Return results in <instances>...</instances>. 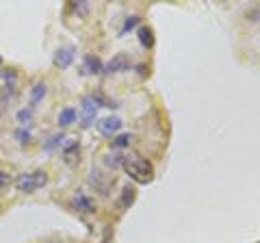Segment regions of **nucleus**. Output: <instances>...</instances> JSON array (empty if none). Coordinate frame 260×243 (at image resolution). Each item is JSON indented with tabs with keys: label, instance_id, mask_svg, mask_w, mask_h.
Segmentation results:
<instances>
[{
	"label": "nucleus",
	"instance_id": "f257e3e1",
	"mask_svg": "<svg viewBox=\"0 0 260 243\" xmlns=\"http://www.w3.org/2000/svg\"><path fill=\"white\" fill-rule=\"evenodd\" d=\"M121 167H124V172L133 178L135 183L139 185H148L152 178H154V167L148 159H143L139 155H133V157H124V163H121Z\"/></svg>",
	"mask_w": 260,
	"mask_h": 243
},
{
	"label": "nucleus",
	"instance_id": "f03ea898",
	"mask_svg": "<svg viewBox=\"0 0 260 243\" xmlns=\"http://www.w3.org/2000/svg\"><path fill=\"white\" fill-rule=\"evenodd\" d=\"M48 185V174L46 172H32V174H20L18 178H15V187H18V191L22 193H35L37 189H42Z\"/></svg>",
	"mask_w": 260,
	"mask_h": 243
},
{
	"label": "nucleus",
	"instance_id": "7ed1b4c3",
	"mask_svg": "<svg viewBox=\"0 0 260 243\" xmlns=\"http://www.w3.org/2000/svg\"><path fill=\"white\" fill-rule=\"evenodd\" d=\"M89 185H91L95 191H100L102 196H109L111 187L115 185V178H113V176H104L102 172H98V169H91V172H89Z\"/></svg>",
	"mask_w": 260,
	"mask_h": 243
},
{
	"label": "nucleus",
	"instance_id": "20e7f679",
	"mask_svg": "<svg viewBox=\"0 0 260 243\" xmlns=\"http://www.w3.org/2000/svg\"><path fill=\"white\" fill-rule=\"evenodd\" d=\"M100 109L95 104V98H93V94L91 96H83L80 98V119H83V126H91V122L95 119V111Z\"/></svg>",
	"mask_w": 260,
	"mask_h": 243
},
{
	"label": "nucleus",
	"instance_id": "39448f33",
	"mask_svg": "<svg viewBox=\"0 0 260 243\" xmlns=\"http://www.w3.org/2000/svg\"><path fill=\"white\" fill-rule=\"evenodd\" d=\"M98 133H100L102 137H113L115 133H119L121 131V119L119 117H115V115H109V117H102L100 122H98Z\"/></svg>",
	"mask_w": 260,
	"mask_h": 243
},
{
	"label": "nucleus",
	"instance_id": "423d86ee",
	"mask_svg": "<svg viewBox=\"0 0 260 243\" xmlns=\"http://www.w3.org/2000/svg\"><path fill=\"white\" fill-rule=\"evenodd\" d=\"M128 68H130V59L121 52L113 56L107 66H102V74H119V72H126Z\"/></svg>",
	"mask_w": 260,
	"mask_h": 243
},
{
	"label": "nucleus",
	"instance_id": "0eeeda50",
	"mask_svg": "<svg viewBox=\"0 0 260 243\" xmlns=\"http://www.w3.org/2000/svg\"><path fill=\"white\" fill-rule=\"evenodd\" d=\"M74 56H76L74 46H63V48H59V50H56V54H54V66L61 68V70H68L72 63H74Z\"/></svg>",
	"mask_w": 260,
	"mask_h": 243
},
{
	"label": "nucleus",
	"instance_id": "6e6552de",
	"mask_svg": "<svg viewBox=\"0 0 260 243\" xmlns=\"http://www.w3.org/2000/svg\"><path fill=\"white\" fill-rule=\"evenodd\" d=\"M61 152H63V159L68 165H76L78 155H80V143L76 139H65L61 143Z\"/></svg>",
	"mask_w": 260,
	"mask_h": 243
},
{
	"label": "nucleus",
	"instance_id": "1a4fd4ad",
	"mask_svg": "<svg viewBox=\"0 0 260 243\" xmlns=\"http://www.w3.org/2000/svg\"><path fill=\"white\" fill-rule=\"evenodd\" d=\"M72 204H74L76 210H80V213H87V215H91L95 213V202L87 196V193H76L74 200H72Z\"/></svg>",
	"mask_w": 260,
	"mask_h": 243
},
{
	"label": "nucleus",
	"instance_id": "9d476101",
	"mask_svg": "<svg viewBox=\"0 0 260 243\" xmlns=\"http://www.w3.org/2000/svg\"><path fill=\"white\" fill-rule=\"evenodd\" d=\"M83 72L85 74H100L102 72V61L95 54H85L83 56Z\"/></svg>",
	"mask_w": 260,
	"mask_h": 243
},
{
	"label": "nucleus",
	"instance_id": "9b49d317",
	"mask_svg": "<svg viewBox=\"0 0 260 243\" xmlns=\"http://www.w3.org/2000/svg\"><path fill=\"white\" fill-rule=\"evenodd\" d=\"M76 119H78V113H76L74 107H65V109L59 113V126H61V128L72 126Z\"/></svg>",
	"mask_w": 260,
	"mask_h": 243
},
{
	"label": "nucleus",
	"instance_id": "f8f14e48",
	"mask_svg": "<svg viewBox=\"0 0 260 243\" xmlns=\"http://www.w3.org/2000/svg\"><path fill=\"white\" fill-rule=\"evenodd\" d=\"M46 92H48V85L44 83V80L35 83V87L30 89V102H32V104L42 102V100H44V96H46Z\"/></svg>",
	"mask_w": 260,
	"mask_h": 243
},
{
	"label": "nucleus",
	"instance_id": "ddd939ff",
	"mask_svg": "<svg viewBox=\"0 0 260 243\" xmlns=\"http://www.w3.org/2000/svg\"><path fill=\"white\" fill-rule=\"evenodd\" d=\"M130 143H133V133H119V135L113 137V141H111V145H113V148H115V150L128 148Z\"/></svg>",
	"mask_w": 260,
	"mask_h": 243
},
{
	"label": "nucleus",
	"instance_id": "4468645a",
	"mask_svg": "<svg viewBox=\"0 0 260 243\" xmlns=\"http://www.w3.org/2000/svg\"><path fill=\"white\" fill-rule=\"evenodd\" d=\"M135 198H137V191L130 187V185H126L124 189H121V198H119V206L121 208H128L130 204L135 202Z\"/></svg>",
	"mask_w": 260,
	"mask_h": 243
},
{
	"label": "nucleus",
	"instance_id": "2eb2a0df",
	"mask_svg": "<svg viewBox=\"0 0 260 243\" xmlns=\"http://www.w3.org/2000/svg\"><path fill=\"white\" fill-rule=\"evenodd\" d=\"M139 44L143 48H152L154 46V33L150 26H141L139 28Z\"/></svg>",
	"mask_w": 260,
	"mask_h": 243
},
{
	"label": "nucleus",
	"instance_id": "dca6fc26",
	"mask_svg": "<svg viewBox=\"0 0 260 243\" xmlns=\"http://www.w3.org/2000/svg\"><path fill=\"white\" fill-rule=\"evenodd\" d=\"M65 141V137H63V133H56V135H52L50 139H48L46 143H44V150L46 152H52L54 148H59V145Z\"/></svg>",
	"mask_w": 260,
	"mask_h": 243
},
{
	"label": "nucleus",
	"instance_id": "f3484780",
	"mask_svg": "<svg viewBox=\"0 0 260 243\" xmlns=\"http://www.w3.org/2000/svg\"><path fill=\"white\" fill-rule=\"evenodd\" d=\"M104 159V165L107 167H111V169H117V167H121V163H124V157H119V155H104L102 157Z\"/></svg>",
	"mask_w": 260,
	"mask_h": 243
},
{
	"label": "nucleus",
	"instance_id": "a211bd4d",
	"mask_svg": "<svg viewBox=\"0 0 260 243\" xmlns=\"http://www.w3.org/2000/svg\"><path fill=\"white\" fill-rule=\"evenodd\" d=\"M18 124H22L24 128H26V124H30V119H32V109L28 107V109H20L18 111Z\"/></svg>",
	"mask_w": 260,
	"mask_h": 243
},
{
	"label": "nucleus",
	"instance_id": "6ab92c4d",
	"mask_svg": "<svg viewBox=\"0 0 260 243\" xmlns=\"http://www.w3.org/2000/svg\"><path fill=\"white\" fill-rule=\"evenodd\" d=\"M139 22H141L139 15H130V18H126V22H124V28H121V35H126L128 31H133V28H135Z\"/></svg>",
	"mask_w": 260,
	"mask_h": 243
},
{
	"label": "nucleus",
	"instance_id": "aec40b11",
	"mask_svg": "<svg viewBox=\"0 0 260 243\" xmlns=\"http://www.w3.org/2000/svg\"><path fill=\"white\" fill-rule=\"evenodd\" d=\"M70 9L74 11V13H78V15H85L89 11V3H72Z\"/></svg>",
	"mask_w": 260,
	"mask_h": 243
},
{
	"label": "nucleus",
	"instance_id": "412c9836",
	"mask_svg": "<svg viewBox=\"0 0 260 243\" xmlns=\"http://www.w3.org/2000/svg\"><path fill=\"white\" fill-rule=\"evenodd\" d=\"M245 18H247L249 22H260V5H258V7H251V9L245 13Z\"/></svg>",
	"mask_w": 260,
	"mask_h": 243
},
{
	"label": "nucleus",
	"instance_id": "4be33fe9",
	"mask_svg": "<svg viewBox=\"0 0 260 243\" xmlns=\"http://www.w3.org/2000/svg\"><path fill=\"white\" fill-rule=\"evenodd\" d=\"M15 137H18V139H20V143H22V145H26V143L30 141V133H28V131H26V128H24V126L20 128L18 133H15Z\"/></svg>",
	"mask_w": 260,
	"mask_h": 243
},
{
	"label": "nucleus",
	"instance_id": "5701e85b",
	"mask_svg": "<svg viewBox=\"0 0 260 243\" xmlns=\"http://www.w3.org/2000/svg\"><path fill=\"white\" fill-rule=\"evenodd\" d=\"M5 185H9V174H7V172H3V169H0V189H3Z\"/></svg>",
	"mask_w": 260,
	"mask_h": 243
},
{
	"label": "nucleus",
	"instance_id": "b1692460",
	"mask_svg": "<svg viewBox=\"0 0 260 243\" xmlns=\"http://www.w3.org/2000/svg\"><path fill=\"white\" fill-rule=\"evenodd\" d=\"M3 78H5V80H11V83H15V72H13V70H5V72H3Z\"/></svg>",
	"mask_w": 260,
	"mask_h": 243
},
{
	"label": "nucleus",
	"instance_id": "393cba45",
	"mask_svg": "<svg viewBox=\"0 0 260 243\" xmlns=\"http://www.w3.org/2000/svg\"><path fill=\"white\" fill-rule=\"evenodd\" d=\"M109 241H111V239H109V234H107V237H104V241H102V243H109Z\"/></svg>",
	"mask_w": 260,
	"mask_h": 243
},
{
	"label": "nucleus",
	"instance_id": "a878e982",
	"mask_svg": "<svg viewBox=\"0 0 260 243\" xmlns=\"http://www.w3.org/2000/svg\"><path fill=\"white\" fill-rule=\"evenodd\" d=\"M50 243H61V241H50Z\"/></svg>",
	"mask_w": 260,
	"mask_h": 243
},
{
	"label": "nucleus",
	"instance_id": "bb28decb",
	"mask_svg": "<svg viewBox=\"0 0 260 243\" xmlns=\"http://www.w3.org/2000/svg\"><path fill=\"white\" fill-rule=\"evenodd\" d=\"M0 66H3V59H0Z\"/></svg>",
	"mask_w": 260,
	"mask_h": 243
}]
</instances>
